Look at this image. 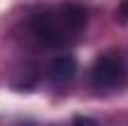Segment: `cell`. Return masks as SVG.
I'll use <instances>...</instances> for the list:
<instances>
[{
	"label": "cell",
	"mask_w": 128,
	"mask_h": 126,
	"mask_svg": "<svg viewBox=\"0 0 128 126\" xmlns=\"http://www.w3.org/2000/svg\"><path fill=\"white\" fill-rule=\"evenodd\" d=\"M89 13L79 3H62L57 8H44L30 17V32L52 49L74 45L86 27Z\"/></svg>",
	"instance_id": "6da1fadb"
},
{
	"label": "cell",
	"mask_w": 128,
	"mask_h": 126,
	"mask_svg": "<svg viewBox=\"0 0 128 126\" xmlns=\"http://www.w3.org/2000/svg\"><path fill=\"white\" fill-rule=\"evenodd\" d=\"M89 84L96 92H116L128 84V64L116 52H104L89 67Z\"/></svg>",
	"instance_id": "7a4b0ae2"
},
{
	"label": "cell",
	"mask_w": 128,
	"mask_h": 126,
	"mask_svg": "<svg viewBox=\"0 0 128 126\" xmlns=\"http://www.w3.org/2000/svg\"><path fill=\"white\" fill-rule=\"evenodd\" d=\"M118 17H121L123 22H128V0H123V3L118 5Z\"/></svg>",
	"instance_id": "5b68a950"
},
{
	"label": "cell",
	"mask_w": 128,
	"mask_h": 126,
	"mask_svg": "<svg viewBox=\"0 0 128 126\" xmlns=\"http://www.w3.org/2000/svg\"><path fill=\"white\" fill-rule=\"evenodd\" d=\"M76 72H79L76 59H74L72 54H62V57L52 59V64H49V69H47V79L54 87H66V84L74 82Z\"/></svg>",
	"instance_id": "3957f363"
},
{
	"label": "cell",
	"mask_w": 128,
	"mask_h": 126,
	"mask_svg": "<svg viewBox=\"0 0 128 126\" xmlns=\"http://www.w3.org/2000/svg\"><path fill=\"white\" fill-rule=\"evenodd\" d=\"M72 126H98V124H96L94 119H89V116H76L72 121Z\"/></svg>",
	"instance_id": "277c9868"
}]
</instances>
